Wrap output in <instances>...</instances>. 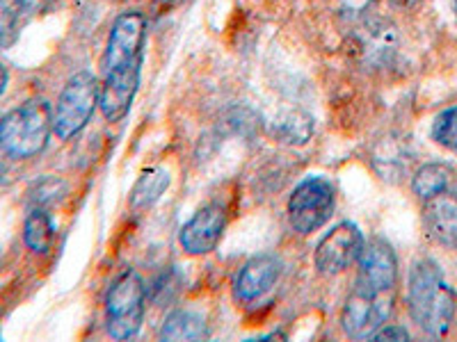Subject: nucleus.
I'll list each match as a JSON object with an SVG mask.
<instances>
[{
  "label": "nucleus",
  "instance_id": "11",
  "mask_svg": "<svg viewBox=\"0 0 457 342\" xmlns=\"http://www.w3.org/2000/svg\"><path fill=\"white\" fill-rule=\"evenodd\" d=\"M281 274V263L275 256H256L250 263H245L243 270L236 276V297L240 301H254L263 297L277 283Z\"/></svg>",
  "mask_w": 457,
  "mask_h": 342
},
{
  "label": "nucleus",
  "instance_id": "15",
  "mask_svg": "<svg viewBox=\"0 0 457 342\" xmlns=\"http://www.w3.org/2000/svg\"><path fill=\"white\" fill-rule=\"evenodd\" d=\"M170 183H171L170 171L162 169V167L145 171V174L137 178L136 185H133V192H130V208L145 210V208L154 206V203L165 194Z\"/></svg>",
  "mask_w": 457,
  "mask_h": 342
},
{
  "label": "nucleus",
  "instance_id": "14",
  "mask_svg": "<svg viewBox=\"0 0 457 342\" xmlns=\"http://www.w3.org/2000/svg\"><path fill=\"white\" fill-rule=\"evenodd\" d=\"M313 135V119L307 112L302 110H293V112H286L284 117L275 121L272 126V137H275L279 144L286 146H302L307 144Z\"/></svg>",
  "mask_w": 457,
  "mask_h": 342
},
{
  "label": "nucleus",
  "instance_id": "7",
  "mask_svg": "<svg viewBox=\"0 0 457 342\" xmlns=\"http://www.w3.org/2000/svg\"><path fill=\"white\" fill-rule=\"evenodd\" d=\"M361 249H364V238L357 224L341 222L318 242L313 265L320 274H341L354 260H359Z\"/></svg>",
  "mask_w": 457,
  "mask_h": 342
},
{
  "label": "nucleus",
  "instance_id": "24",
  "mask_svg": "<svg viewBox=\"0 0 457 342\" xmlns=\"http://www.w3.org/2000/svg\"><path fill=\"white\" fill-rule=\"evenodd\" d=\"M7 78H10V76H7V69L0 64V96H3V92H5Z\"/></svg>",
  "mask_w": 457,
  "mask_h": 342
},
{
  "label": "nucleus",
  "instance_id": "6",
  "mask_svg": "<svg viewBox=\"0 0 457 342\" xmlns=\"http://www.w3.org/2000/svg\"><path fill=\"white\" fill-rule=\"evenodd\" d=\"M99 103V85L89 71L76 73L64 85L60 99H57L53 130L60 140H71L92 119V112Z\"/></svg>",
  "mask_w": 457,
  "mask_h": 342
},
{
  "label": "nucleus",
  "instance_id": "23",
  "mask_svg": "<svg viewBox=\"0 0 457 342\" xmlns=\"http://www.w3.org/2000/svg\"><path fill=\"white\" fill-rule=\"evenodd\" d=\"M23 12H37L44 5V0H16Z\"/></svg>",
  "mask_w": 457,
  "mask_h": 342
},
{
  "label": "nucleus",
  "instance_id": "21",
  "mask_svg": "<svg viewBox=\"0 0 457 342\" xmlns=\"http://www.w3.org/2000/svg\"><path fill=\"white\" fill-rule=\"evenodd\" d=\"M375 342H382V340H410V333H407V329L403 327H385L379 329L378 333L373 336Z\"/></svg>",
  "mask_w": 457,
  "mask_h": 342
},
{
  "label": "nucleus",
  "instance_id": "5",
  "mask_svg": "<svg viewBox=\"0 0 457 342\" xmlns=\"http://www.w3.org/2000/svg\"><path fill=\"white\" fill-rule=\"evenodd\" d=\"M337 206V187L325 176H307L288 199V219L297 233L309 235L325 226Z\"/></svg>",
  "mask_w": 457,
  "mask_h": 342
},
{
  "label": "nucleus",
  "instance_id": "2",
  "mask_svg": "<svg viewBox=\"0 0 457 342\" xmlns=\"http://www.w3.org/2000/svg\"><path fill=\"white\" fill-rule=\"evenodd\" d=\"M411 320L432 338L448 331L455 313V297L435 260H419L411 267L407 292Z\"/></svg>",
  "mask_w": 457,
  "mask_h": 342
},
{
  "label": "nucleus",
  "instance_id": "10",
  "mask_svg": "<svg viewBox=\"0 0 457 342\" xmlns=\"http://www.w3.org/2000/svg\"><path fill=\"white\" fill-rule=\"evenodd\" d=\"M224 226H227V213L222 206L211 203V206L197 210L179 235L183 251L190 256L211 254L222 238Z\"/></svg>",
  "mask_w": 457,
  "mask_h": 342
},
{
  "label": "nucleus",
  "instance_id": "3",
  "mask_svg": "<svg viewBox=\"0 0 457 342\" xmlns=\"http://www.w3.org/2000/svg\"><path fill=\"white\" fill-rule=\"evenodd\" d=\"M51 130V108L44 99H32L0 119V149L14 160H28L46 149Z\"/></svg>",
  "mask_w": 457,
  "mask_h": 342
},
{
  "label": "nucleus",
  "instance_id": "18",
  "mask_svg": "<svg viewBox=\"0 0 457 342\" xmlns=\"http://www.w3.org/2000/svg\"><path fill=\"white\" fill-rule=\"evenodd\" d=\"M53 235H55V228H53L46 210H42V208L32 210L26 219V226H23V240H26L28 249H32L35 254H46L53 242Z\"/></svg>",
  "mask_w": 457,
  "mask_h": 342
},
{
  "label": "nucleus",
  "instance_id": "25",
  "mask_svg": "<svg viewBox=\"0 0 457 342\" xmlns=\"http://www.w3.org/2000/svg\"><path fill=\"white\" fill-rule=\"evenodd\" d=\"M394 3L398 7H416L419 3H421V0H394Z\"/></svg>",
  "mask_w": 457,
  "mask_h": 342
},
{
  "label": "nucleus",
  "instance_id": "16",
  "mask_svg": "<svg viewBox=\"0 0 457 342\" xmlns=\"http://www.w3.org/2000/svg\"><path fill=\"white\" fill-rule=\"evenodd\" d=\"M206 336V322L187 311L170 313L161 327V340H204Z\"/></svg>",
  "mask_w": 457,
  "mask_h": 342
},
{
  "label": "nucleus",
  "instance_id": "12",
  "mask_svg": "<svg viewBox=\"0 0 457 342\" xmlns=\"http://www.w3.org/2000/svg\"><path fill=\"white\" fill-rule=\"evenodd\" d=\"M423 222L428 235L439 244L455 247L457 244V194L442 192L428 199L423 208Z\"/></svg>",
  "mask_w": 457,
  "mask_h": 342
},
{
  "label": "nucleus",
  "instance_id": "13",
  "mask_svg": "<svg viewBox=\"0 0 457 342\" xmlns=\"http://www.w3.org/2000/svg\"><path fill=\"white\" fill-rule=\"evenodd\" d=\"M359 48L361 55L373 64L391 62L398 48V32L386 21H369L359 28Z\"/></svg>",
  "mask_w": 457,
  "mask_h": 342
},
{
  "label": "nucleus",
  "instance_id": "26",
  "mask_svg": "<svg viewBox=\"0 0 457 342\" xmlns=\"http://www.w3.org/2000/svg\"><path fill=\"white\" fill-rule=\"evenodd\" d=\"M3 176H5V165H3V160H0V181H3Z\"/></svg>",
  "mask_w": 457,
  "mask_h": 342
},
{
  "label": "nucleus",
  "instance_id": "17",
  "mask_svg": "<svg viewBox=\"0 0 457 342\" xmlns=\"http://www.w3.org/2000/svg\"><path fill=\"white\" fill-rule=\"evenodd\" d=\"M451 169L446 165H439V162H430V165H423L421 169L416 171L411 187L414 192L421 199H432L436 194H442L448 190V183H451Z\"/></svg>",
  "mask_w": 457,
  "mask_h": 342
},
{
  "label": "nucleus",
  "instance_id": "8",
  "mask_svg": "<svg viewBox=\"0 0 457 342\" xmlns=\"http://www.w3.org/2000/svg\"><path fill=\"white\" fill-rule=\"evenodd\" d=\"M389 313L391 301H386L382 295H373V292H364L357 288L343 306V331L357 340L373 338L382 329Z\"/></svg>",
  "mask_w": 457,
  "mask_h": 342
},
{
  "label": "nucleus",
  "instance_id": "20",
  "mask_svg": "<svg viewBox=\"0 0 457 342\" xmlns=\"http://www.w3.org/2000/svg\"><path fill=\"white\" fill-rule=\"evenodd\" d=\"M19 12L23 10L19 7L16 0H0V37H5L7 32H12Z\"/></svg>",
  "mask_w": 457,
  "mask_h": 342
},
{
  "label": "nucleus",
  "instance_id": "1",
  "mask_svg": "<svg viewBox=\"0 0 457 342\" xmlns=\"http://www.w3.org/2000/svg\"><path fill=\"white\" fill-rule=\"evenodd\" d=\"M145 32V16L137 12H126L112 23L104 55V83L99 87L101 112L108 121L124 119L136 101Z\"/></svg>",
  "mask_w": 457,
  "mask_h": 342
},
{
  "label": "nucleus",
  "instance_id": "19",
  "mask_svg": "<svg viewBox=\"0 0 457 342\" xmlns=\"http://www.w3.org/2000/svg\"><path fill=\"white\" fill-rule=\"evenodd\" d=\"M432 140L444 149H457V108L444 110L432 124Z\"/></svg>",
  "mask_w": 457,
  "mask_h": 342
},
{
  "label": "nucleus",
  "instance_id": "4",
  "mask_svg": "<svg viewBox=\"0 0 457 342\" xmlns=\"http://www.w3.org/2000/svg\"><path fill=\"white\" fill-rule=\"evenodd\" d=\"M145 283L136 272H124L105 297V329L114 340L137 336L145 320Z\"/></svg>",
  "mask_w": 457,
  "mask_h": 342
},
{
  "label": "nucleus",
  "instance_id": "9",
  "mask_svg": "<svg viewBox=\"0 0 457 342\" xmlns=\"http://www.w3.org/2000/svg\"><path fill=\"white\" fill-rule=\"evenodd\" d=\"M398 279V260H395L391 244L385 240H370L359 256L357 288L373 295H385Z\"/></svg>",
  "mask_w": 457,
  "mask_h": 342
},
{
  "label": "nucleus",
  "instance_id": "22",
  "mask_svg": "<svg viewBox=\"0 0 457 342\" xmlns=\"http://www.w3.org/2000/svg\"><path fill=\"white\" fill-rule=\"evenodd\" d=\"M332 3L338 10L348 12V14H359V12H364L373 0H332Z\"/></svg>",
  "mask_w": 457,
  "mask_h": 342
}]
</instances>
